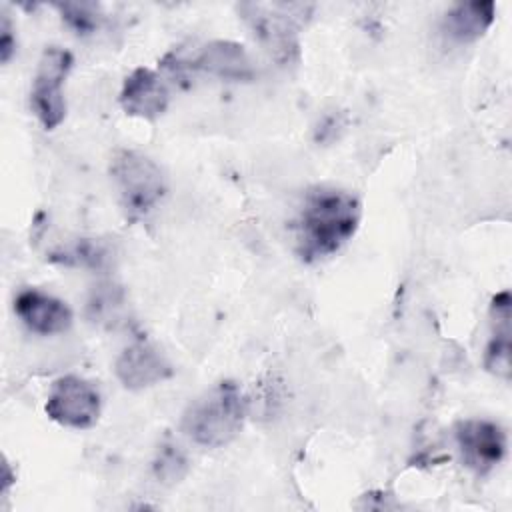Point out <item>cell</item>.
Listing matches in <instances>:
<instances>
[{"label":"cell","instance_id":"obj_1","mask_svg":"<svg viewBox=\"0 0 512 512\" xmlns=\"http://www.w3.org/2000/svg\"><path fill=\"white\" fill-rule=\"evenodd\" d=\"M362 218L360 200L342 188L316 186L304 196L296 218V254L314 264L334 256L358 230Z\"/></svg>","mask_w":512,"mask_h":512},{"label":"cell","instance_id":"obj_2","mask_svg":"<svg viewBox=\"0 0 512 512\" xmlns=\"http://www.w3.org/2000/svg\"><path fill=\"white\" fill-rule=\"evenodd\" d=\"M246 418V400L240 388L230 382H218L194 398L180 420V430L196 446L220 448L230 444L242 430Z\"/></svg>","mask_w":512,"mask_h":512},{"label":"cell","instance_id":"obj_3","mask_svg":"<svg viewBox=\"0 0 512 512\" xmlns=\"http://www.w3.org/2000/svg\"><path fill=\"white\" fill-rule=\"evenodd\" d=\"M240 18L250 28L260 46L280 66L298 62L300 30L314 12V4L304 2H242L236 6Z\"/></svg>","mask_w":512,"mask_h":512},{"label":"cell","instance_id":"obj_4","mask_svg":"<svg viewBox=\"0 0 512 512\" xmlns=\"http://www.w3.org/2000/svg\"><path fill=\"white\" fill-rule=\"evenodd\" d=\"M110 178L128 220H142L156 210L166 196V176L146 154L118 150L110 160Z\"/></svg>","mask_w":512,"mask_h":512},{"label":"cell","instance_id":"obj_5","mask_svg":"<svg viewBox=\"0 0 512 512\" xmlns=\"http://www.w3.org/2000/svg\"><path fill=\"white\" fill-rule=\"evenodd\" d=\"M162 68L178 76L204 72L234 82H248L254 78V66L248 52L242 44L232 40L178 46L162 58Z\"/></svg>","mask_w":512,"mask_h":512},{"label":"cell","instance_id":"obj_6","mask_svg":"<svg viewBox=\"0 0 512 512\" xmlns=\"http://www.w3.org/2000/svg\"><path fill=\"white\" fill-rule=\"evenodd\" d=\"M72 64L74 56L60 46H48L38 60L30 88V108L44 130H56L66 118L64 82Z\"/></svg>","mask_w":512,"mask_h":512},{"label":"cell","instance_id":"obj_7","mask_svg":"<svg viewBox=\"0 0 512 512\" xmlns=\"http://www.w3.org/2000/svg\"><path fill=\"white\" fill-rule=\"evenodd\" d=\"M100 410L102 398L98 388L74 374L56 378L44 404V412L50 420L74 430L92 428L100 418Z\"/></svg>","mask_w":512,"mask_h":512},{"label":"cell","instance_id":"obj_8","mask_svg":"<svg viewBox=\"0 0 512 512\" xmlns=\"http://www.w3.org/2000/svg\"><path fill=\"white\" fill-rule=\"evenodd\" d=\"M454 438L464 466L478 476L494 470L506 454V434L492 420H460L454 426Z\"/></svg>","mask_w":512,"mask_h":512},{"label":"cell","instance_id":"obj_9","mask_svg":"<svg viewBox=\"0 0 512 512\" xmlns=\"http://www.w3.org/2000/svg\"><path fill=\"white\" fill-rule=\"evenodd\" d=\"M114 374L124 388L144 390L168 380L174 374V368L154 344L136 340L118 354Z\"/></svg>","mask_w":512,"mask_h":512},{"label":"cell","instance_id":"obj_10","mask_svg":"<svg viewBox=\"0 0 512 512\" xmlns=\"http://www.w3.org/2000/svg\"><path fill=\"white\" fill-rule=\"evenodd\" d=\"M14 312L28 330L40 336L62 334L72 326L70 306L36 288H24L16 294Z\"/></svg>","mask_w":512,"mask_h":512},{"label":"cell","instance_id":"obj_11","mask_svg":"<svg viewBox=\"0 0 512 512\" xmlns=\"http://www.w3.org/2000/svg\"><path fill=\"white\" fill-rule=\"evenodd\" d=\"M168 88L158 76V72L150 68H134L122 82V90L118 102L128 116L156 120L168 108Z\"/></svg>","mask_w":512,"mask_h":512},{"label":"cell","instance_id":"obj_12","mask_svg":"<svg viewBox=\"0 0 512 512\" xmlns=\"http://www.w3.org/2000/svg\"><path fill=\"white\" fill-rule=\"evenodd\" d=\"M494 16L496 4L492 0L458 2L444 14L442 30L450 40L458 44L476 42L492 26Z\"/></svg>","mask_w":512,"mask_h":512},{"label":"cell","instance_id":"obj_13","mask_svg":"<svg viewBox=\"0 0 512 512\" xmlns=\"http://www.w3.org/2000/svg\"><path fill=\"white\" fill-rule=\"evenodd\" d=\"M510 292L502 290L492 298V334L484 352V366L498 378H510Z\"/></svg>","mask_w":512,"mask_h":512},{"label":"cell","instance_id":"obj_14","mask_svg":"<svg viewBox=\"0 0 512 512\" xmlns=\"http://www.w3.org/2000/svg\"><path fill=\"white\" fill-rule=\"evenodd\" d=\"M52 262H60L64 266H84V268H100L106 258L108 252L102 244L88 240V238H78L72 244L60 246L54 252H50L48 256Z\"/></svg>","mask_w":512,"mask_h":512},{"label":"cell","instance_id":"obj_15","mask_svg":"<svg viewBox=\"0 0 512 512\" xmlns=\"http://www.w3.org/2000/svg\"><path fill=\"white\" fill-rule=\"evenodd\" d=\"M54 8L60 12L62 22L78 36L94 34L100 26V6L94 2H56Z\"/></svg>","mask_w":512,"mask_h":512},{"label":"cell","instance_id":"obj_16","mask_svg":"<svg viewBox=\"0 0 512 512\" xmlns=\"http://www.w3.org/2000/svg\"><path fill=\"white\" fill-rule=\"evenodd\" d=\"M124 296L122 290L114 284L98 286L88 302V312L94 322H116L118 312L122 310Z\"/></svg>","mask_w":512,"mask_h":512},{"label":"cell","instance_id":"obj_17","mask_svg":"<svg viewBox=\"0 0 512 512\" xmlns=\"http://www.w3.org/2000/svg\"><path fill=\"white\" fill-rule=\"evenodd\" d=\"M152 468H154V474L160 482L176 484L184 478V474L188 470V460H186L184 452L178 446L162 444L158 454H156V460H154Z\"/></svg>","mask_w":512,"mask_h":512},{"label":"cell","instance_id":"obj_18","mask_svg":"<svg viewBox=\"0 0 512 512\" xmlns=\"http://www.w3.org/2000/svg\"><path fill=\"white\" fill-rule=\"evenodd\" d=\"M16 54V30L6 12H2V24H0V60L2 64H8L12 56Z\"/></svg>","mask_w":512,"mask_h":512}]
</instances>
